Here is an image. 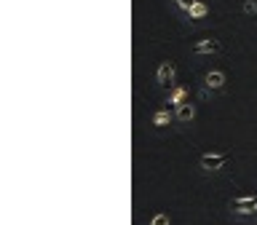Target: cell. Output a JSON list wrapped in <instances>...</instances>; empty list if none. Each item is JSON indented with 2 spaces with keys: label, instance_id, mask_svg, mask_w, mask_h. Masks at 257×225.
I'll return each mask as SVG.
<instances>
[{
  "label": "cell",
  "instance_id": "cell-1",
  "mask_svg": "<svg viewBox=\"0 0 257 225\" xmlns=\"http://www.w3.org/2000/svg\"><path fill=\"white\" fill-rule=\"evenodd\" d=\"M228 209L236 217H252L257 214V196H238L228 201Z\"/></svg>",
  "mask_w": 257,
  "mask_h": 225
},
{
  "label": "cell",
  "instance_id": "cell-2",
  "mask_svg": "<svg viewBox=\"0 0 257 225\" xmlns=\"http://www.w3.org/2000/svg\"><path fill=\"white\" fill-rule=\"evenodd\" d=\"M156 80H158V86L164 88V91H172V88L177 86L174 80H177V67H174V62H164L158 67L156 72Z\"/></svg>",
  "mask_w": 257,
  "mask_h": 225
},
{
  "label": "cell",
  "instance_id": "cell-3",
  "mask_svg": "<svg viewBox=\"0 0 257 225\" xmlns=\"http://www.w3.org/2000/svg\"><path fill=\"white\" fill-rule=\"evenodd\" d=\"M225 164H228L225 153H206V156H201V169H206V172H220Z\"/></svg>",
  "mask_w": 257,
  "mask_h": 225
},
{
  "label": "cell",
  "instance_id": "cell-4",
  "mask_svg": "<svg viewBox=\"0 0 257 225\" xmlns=\"http://www.w3.org/2000/svg\"><path fill=\"white\" fill-rule=\"evenodd\" d=\"M222 51V43L220 40H214V38H209V40H201V43H193L190 46V54L193 56H204V54H220Z\"/></svg>",
  "mask_w": 257,
  "mask_h": 225
},
{
  "label": "cell",
  "instance_id": "cell-5",
  "mask_svg": "<svg viewBox=\"0 0 257 225\" xmlns=\"http://www.w3.org/2000/svg\"><path fill=\"white\" fill-rule=\"evenodd\" d=\"M185 102H188V91H185L182 86H174L172 91L166 94V110H169V107L177 110V107H180V104H185Z\"/></svg>",
  "mask_w": 257,
  "mask_h": 225
},
{
  "label": "cell",
  "instance_id": "cell-6",
  "mask_svg": "<svg viewBox=\"0 0 257 225\" xmlns=\"http://www.w3.org/2000/svg\"><path fill=\"white\" fill-rule=\"evenodd\" d=\"M204 86H206V91H222V86H225V75H222L220 70L206 72V75H204Z\"/></svg>",
  "mask_w": 257,
  "mask_h": 225
},
{
  "label": "cell",
  "instance_id": "cell-7",
  "mask_svg": "<svg viewBox=\"0 0 257 225\" xmlns=\"http://www.w3.org/2000/svg\"><path fill=\"white\" fill-rule=\"evenodd\" d=\"M174 118L180 121V124H190V121L196 118V104H190V102L180 104V107L174 110Z\"/></svg>",
  "mask_w": 257,
  "mask_h": 225
},
{
  "label": "cell",
  "instance_id": "cell-8",
  "mask_svg": "<svg viewBox=\"0 0 257 225\" xmlns=\"http://www.w3.org/2000/svg\"><path fill=\"white\" fill-rule=\"evenodd\" d=\"M206 14H209V6H206V3H196V6L190 8L188 19H193V22H198V19H204Z\"/></svg>",
  "mask_w": 257,
  "mask_h": 225
},
{
  "label": "cell",
  "instance_id": "cell-9",
  "mask_svg": "<svg viewBox=\"0 0 257 225\" xmlns=\"http://www.w3.org/2000/svg\"><path fill=\"white\" fill-rule=\"evenodd\" d=\"M172 113H169V110H158L156 113V116H153V126H169V124H172Z\"/></svg>",
  "mask_w": 257,
  "mask_h": 225
},
{
  "label": "cell",
  "instance_id": "cell-10",
  "mask_svg": "<svg viewBox=\"0 0 257 225\" xmlns=\"http://www.w3.org/2000/svg\"><path fill=\"white\" fill-rule=\"evenodd\" d=\"M196 3H198V0H177V3H174V6H177V8H180V11H185V14H190V8H193V6H196Z\"/></svg>",
  "mask_w": 257,
  "mask_h": 225
},
{
  "label": "cell",
  "instance_id": "cell-11",
  "mask_svg": "<svg viewBox=\"0 0 257 225\" xmlns=\"http://www.w3.org/2000/svg\"><path fill=\"white\" fill-rule=\"evenodd\" d=\"M150 225H169V214H164V212L156 214V217L150 220Z\"/></svg>",
  "mask_w": 257,
  "mask_h": 225
},
{
  "label": "cell",
  "instance_id": "cell-12",
  "mask_svg": "<svg viewBox=\"0 0 257 225\" xmlns=\"http://www.w3.org/2000/svg\"><path fill=\"white\" fill-rule=\"evenodd\" d=\"M244 14H257V3H254V0H246V3H244Z\"/></svg>",
  "mask_w": 257,
  "mask_h": 225
},
{
  "label": "cell",
  "instance_id": "cell-13",
  "mask_svg": "<svg viewBox=\"0 0 257 225\" xmlns=\"http://www.w3.org/2000/svg\"><path fill=\"white\" fill-rule=\"evenodd\" d=\"M174 3H177V0H174Z\"/></svg>",
  "mask_w": 257,
  "mask_h": 225
}]
</instances>
